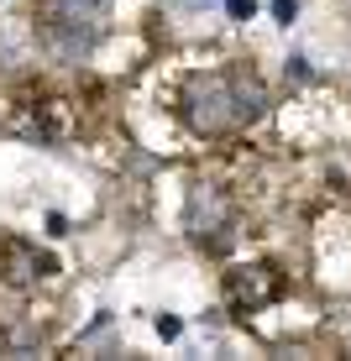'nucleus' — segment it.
I'll return each instance as SVG.
<instances>
[{"label":"nucleus","mask_w":351,"mask_h":361,"mask_svg":"<svg viewBox=\"0 0 351 361\" xmlns=\"http://www.w3.org/2000/svg\"><path fill=\"white\" fill-rule=\"evenodd\" d=\"M262 110H268V84L246 63L194 73V79L184 84V94H179V116L189 121V131H199V136H231V131L252 126Z\"/></svg>","instance_id":"obj_1"},{"label":"nucleus","mask_w":351,"mask_h":361,"mask_svg":"<svg viewBox=\"0 0 351 361\" xmlns=\"http://www.w3.org/2000/svg\"><path fill=\"white\" fill-rule=\"evenodd\" d=\"M100 11H105V0H47V6H42V27H47V37H53V42L73 58V53H84V47H90Z\"/></svg>","instance_id":"obj_2"},{"label":"nucleus","mask_w":351,"mask_h":361,"mask_svg":"<svg viewBox=\"0 0 351 361\" xmlns=\"http://www.w3.org/2000/svg\"><path fill=\"white\" fill-rule=\"evenodd\" d=\"M225 231H231V204H225V194L215 183H199L189 194V235L205 246H220Z\"/></svg>","instance_id":"obj_3"},{"label":"nucleus","mask_w":351,"mask_h":361,"mask_svg":"<svg viewBox=\"0 0 351 361\" xmlns=\"http://www.w3.org/2000/svg\"><path fill=\"white\" fill-rule=\"evenodd\" d=\"M225 293H231L236 304L257 309V304H268V298L278 293V278H273V267H242V272L225 278Z\"/></svg>","instance_id":"obj_4"},{"label":"nucleus","mask_w":351,"mask_h":361,"mask_svg":"<svg viewBox=\"0 0 351 361\" xmlns=\"http://www.w3.org/2000/svg\"><path fill=\"white\" fill-rule=\"evenodd\" d=\"M225 11H231V16H236V21H246V16H252V11H257V6H252V0H225Z\"/></svg>","instance_id":"obj_5"},{"label":"nucleus","mask_w":351,"mask_h":361,"mask_svg":"<svg viewBox=\"0 0 351 361\" xmlns=\"http://www.w3.org/2000/svg\"><path fill=\"white\" fill-rule=\"evenodd\" d=\"M273 11H278V21H294V0H273Z\"/></svg>","instance_id":"obj_6"}]
</instances>
